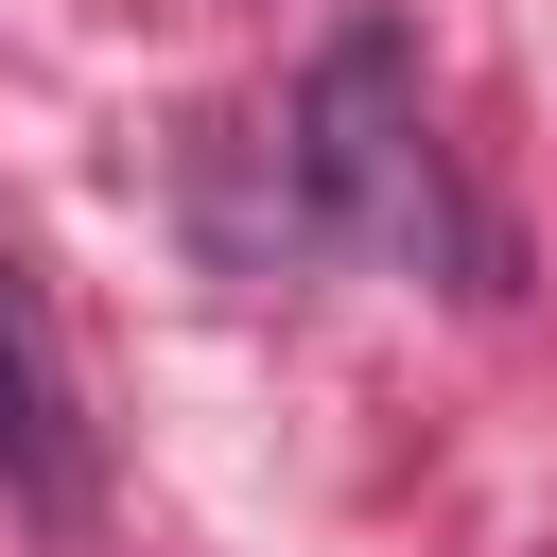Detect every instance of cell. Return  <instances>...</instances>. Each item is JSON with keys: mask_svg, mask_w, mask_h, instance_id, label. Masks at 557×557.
Returning a JSON list of instances; mask_svg holds the SVG:
<instances>
[{"mask_svg": "<svg viewBox=\"0 0 557 557\" xmlns=\"http://www.w3.org/2000/svg\"><path fill=\"white\" fill-rule=\"evenodd\" d=\"M278 174H296V209L331 244H383V261L435 244V139H418V87H400V35L383 17H348L313 52V87L278 122Z\"/></svg>", "mask_w": 557, "mask_h": 557, "instance_id": "6da1fadb", "label": "cell"}, {"mask_svg": "<svg viewBox=\"0 0 557 557\" xmlns=\"http://www.w3.org/2000/svg\"><path fill=\"white\" fill-rule=\"evenodd\" d=\"M0 470L35 487V505H70V383H52V348H35V296H17V261H0Z\"/></svg>", "mask_w": 557, "mask_h": 557, "instance_id": "7a4b0ae2", "label": "cell"}]
</instances>
